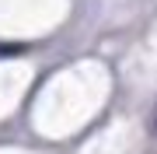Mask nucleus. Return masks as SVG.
<instances>
[{
    "mask_svg": "<svg viewBox=\"0 0 157 154\" xmlns=\"http://www.w3.org/2000/svg\"><path fill=\"white\" fill-rule=\"evenodd\" d=\"M150 133H157V112H154V119H150Z\"/></svg>",
    "mask_w": 157,
    "mask_h": 154,
    "instance_id": "1",
    "label": "nucleus"
}]
</instances>
